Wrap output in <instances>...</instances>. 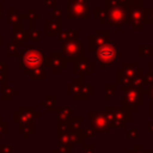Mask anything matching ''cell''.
Returning a JSON list of instances; mask_svg holds the SVG:
<instances>
[{
    "label": "cell",
    "mask_w": 153,
    "mask_h": 153,
    "mask_svg": "<svg viewBox=\"0 0 153 153\" xmlns=\"http://www.w3.org/2000/svg\"><path fill=\"white\" fill-rule=\"evenodd\" d=\"M105 116L112 128H127L133 122V111L124 106H106Z\"/></svg>",
    "instance_id": "7a4b0ae2"
},
{
    "label": "cell",
    "mask_w": 153,
    "mask_h": 153,
    "mask_svg": "<svg viewBox=\"0 0 153 153\" xmlns=\"http://www.w3.org/2000/svg\"><path fill=\"white\" fill-rule=\"evenodd\" d=\"M78 1H87V0H78Z\"/></svg>",
    "instance_id": "680465c9"
},
{
    "label": "cell",
    "mask_w": 153,
    "mask_h": 153,
    "mask_svg": "<svg viewBox=\"0 0 153 153\" xmlns=\"http://www.w3.org/2000/svg\"><path fill=\"white\" fill-rule=\"evenodd\" d=\"M68 137L71 142L75 145H81L84 143V140H85L82 135V130L81 131H68Z\"/></svg>",
    "instance_id": "f1b7e54d"
},
{
    "label": "cell",
    "mask_w": 153,
    "mask_h": 153,
    "mask_svg": "<svg viewBox=\"0 0 153 153\" xmlns=\"http://www.w3.org/2000/svg\"><path fill=\"white\" fill-rule=\"evenodd\" d=\"M27 76L30 79H44L45 78V67H41V68L31 71L27 74Z\"/></svg>",
    "instance_id": "836d02e7"
},
{
    "label": "cell",
    "mask_w": 153,
    "mask_h": 153,
    "mask_svg": "<svg viewBox=\"0 0 153 153\" xmlns=\"http://www.w3.org/2000/svg\"><path fill=\"white\" fill-rule=\"evenodd\" d=\"M127 153H134V152H133V149H128Z\"/></svg>",
    "instance_id": "6f0895ef"
},
{
    "label": "cell",
    "mask_w": 153,
    "mask_h": 153,
    "mask_svg": "<svg viewBox=\"0 0 153 153\" xmlns=\"http://www.w3.org/2000/svg\"><path fill=\"white\" fill-rule=\"evenodd\" d=\"M56 149L60 153H73V143L68 137V133L57 134V146Z\"/></svg>",
    "instance_id": "9a60e30c"
},
{
    "label": "cell",
    "mask_w": 153,
    "mask_h": 153,
    "mask_svg": "<svg viewBox=\"0 0 153 153\" xmlns=\"http://www.w3.org/2000/svg\"><path fill=\"white\" fill-rule=\"evenodd\" d=\"M7 133V123L6 122H4V121H1L0 122V139L4 136V134H6Z\"/></svg>",
    "instance_id": "ee69618b"
},
{
    "label": "cell",
    "mask_w": 153,
    "mask_h": 153,
    "mask_svg": "<svg viewBox=\"0 0 153 153\" xmlns=\"http://www.w3.org/2000/svg\"><path fill=\"white\" fill-rule=\"evenodd\" d=\"M106 23L116 26L117 30H121L124 24H127V7L122 4H117L116 6L108 10Z\"/></svg>",
    "instance_id": "8992f818"
},
{
    "label": "cell",
    "mask_w": 153,
    "mask_h": 153,
    "mask_svg": "<svg viewBox=\"0 0 153 153\" xmlns=\"http://www.w3.org/2000/svg\"><path fill=\"white\" fill-rule=\"evenodd\" d=\"M94 18L98 19V22L100 24H105L106 23V18H108V10L105 8H94Z\"/></svg>",
    "instance_id": "f546056e"
},
{
    "label": "cell",
    "mask_w": 153,
    "mask_h": 153,
    "mask_svg": "<svg viewBox=\"0 0 153 153\" xmlns=\"http://www.w3.org/2000/svg\"><path fill=\"white\" fill-rule=\"evenodd\" d=\"M82 153H94V145H91V143L84 145Z\"/></svg>",
    "instance_id": "7bdbcfd3"
},
{
    "label": "cell",
    "mask_w": 153,
    "mask_h": 153,
    "mask_svg": "<svg viewBox=\"0 0 153 153\" xmlns=\"http://www.w3.org/2000/svg\"><path fill=\"white\" fill-rule=\"evenodd\" d=\"M0 74H7V63L0 62Z\"/></svg>",
    "instance_id": "c3c4849f"
},
{
    "label": "cell",
    "mask_w": 153,
    "mask_h": 153,
    "mask_svg": "<svg viewBox=\"0 0 153 153\" xmlns=\"http://www.w3.org/2000/svg\"><path fill=\"white\" fill-rule=\"evenodd\" d=\"M69 131V126L67 121H57L56 124V134H66Z\"/></svg>",
    "instance_id": "d590c367"
},
{
    "label": "cell",
    "mask_w": 153,
    "mask_h": 153,
    "mask_svg": "<svg viewBox=\"0 0 153 153\" xmlns=\"http://www.w3.org/2000/svg\"><path fill=\"white\" fill-rule=\"evenodd\" d=\"M116 82L117 85H120L123 88H127L129 86H133V79L129 78L128 75H126L121 68H117L116 69Z\"/></svg>",
    "instance_id": "ffe728a7"
},
{
    "label": "cell",
    "mask_w": 153,
    "mask_h": 153,
    "mask_svg": "<svg viewBox=\"0 0 153 153\" xmlns=\"http://www.w3.org/2000/svg\"><path fill=\"white\" fill-rule=\"evenodd\" d=\"M50 153H60V152H59V151H57V149H53V151H51V152H50Z\"/></svg>",
    "instance_id": "11a10c76"
},
{
    "label": "cell",
    "mask_w": 153,
    "mask_h": 153,
    "mask_svg": "<svg viewBox=\"0 0 153 153\" xmlns=\"http://www.w3.org/2000/svg\"><path fill=\"white\" fill-rule=\"evenodd\" d=\"M143 94L145 96H148L151 100H153V85L151 87H148L146 91H143Z\"/></svg>",
    "instance_id": "7dc6e473"
},
{
    "label": "cell",
    "mask_w": 153,
    "mask_h": 153,
    "mask_svg": "<svg viewBox=\"0 0 153 153\" xmlns=\"http://www.w3.org/2000/svg\"><path fill=\"white\" fill-rule=\"evenodd\" d=\"M120 68L122 69V72L126 75H128L129 78H133L137 73V71H139L140 67H139V65L136 62H122V65H121Z\"/></svg>",
    "instance_id": "7402d4cb"
},
{
    "label": "cell",
    "mask_w": 153,
    "mask_h": 153,
    "mask_svg": "<svg viewBox=\"0 0 153 153\" xmlns=\"http://www.w3.org/2000/svg\"><path fill=\"white\" fill-rule=\"evenodd\" d=\"M7 55L10 57H18L20 55L19 47L16 43H13V42H8L7 43Z\"/></svg>",
    "instance_id": "1f68e13d"
},
{
    "label": "cell",
    "mask_w": 153,
    "mask_h": 153,
    "mask_svg": "<svg viewBox=\"0 0 153 153\" xmlns=\"http://www.w3.org/2000/svg\"><path fill=\"white\" fill-rule=\"evenodd\" d=\"M96 61L100 68H108L114 65L121 56V51L117 50L116 42L110 41L96 49Z\"/></svg>",
    "instance_id": "3957f363"
},
{
    "label": "cell",
    "mask_w": 153,
    "mask_h": 153,
    "mask_svg": "<svg viewBox=\"0 0 153 153\" xmlns=\"http://www.w3.org/2000/svg\"><path fill=\"white\" fill-rule=\"evenodd\" d=\"M39 105L45 108V111H55L56 110V96L54 94H48L43 100L39 102Z\"/></svg>",
    "instance_id": "d4e9b609"
},
{
    "label": "cell",
    "mask_w": 153,
    "mask_h": 153,
    "mask_svg": "<svg viewBox=\"0 0 153 153\" xmlns=\"http://www.w3.org/2000/svg\"><path fill=\"white\" fill-rule=\"evenodd\" d=\"M93 94H94V85L93 84H84L81 90L79 91V93L72 98H73V100H76V102H79V100L86 102Z\"/></svg>",
    "instance_id": "2e32d148"
},
{
    "label": "cell",
    "mask_w": 153,
    "mask_h": 153,
    "mask_svg": "<svg viewBox=\"0 0 153 153\" xmlns=\"http://www.w3.org/2000/svg\"><path fill=\"white\" fill-rule=\"evenodd\" d=\"M82 85H84V74H78V76L74 78V79L72 80V82L68 85V87H67V93H68L69 96H72V97L76 96V94L79 93V91L81 90Z\"/></svg>",
    "instance_id": "e0dca14e"
},
{
    "label": "cell",
    "mask_w": 153,
    "mask_h": 153,
    "mask_svg": "<svg viewBox=\"0 0 153 153\" xmlns=\"http://www.w3.org/2000/svg\"><path fill=\"white\" fill-rule=\"evenodd\" d=\"M116 92V85L115 84H108L105 85V99L110 100L112 98V96Z\"/></svg>",
    "instance_id": "8d00e7d4"
},
{
    "label": "cell",
    "mask_w": 153,
    "mask_h": 153,
    "mask_svg": "<svg viewBox=\"0 0 153 153\" xmlns=\"http://www.w3.org/2000/svg\"><path fill=\"white\" fill-rule=\"evenodd\" d=\"M148 130L153 134V122H149V123H148Z\"/></svg>",
    "instance_id": "f5cc1de1"
},
{
    "label": "cell",
    "mask_w": 153,
    "mask_h": 153,
    "mask_svg": "<svg viewBox=\"0 0 153 153\" xmlns=\"http://www.w3.org/2000/svg\"><path fill=\"white\" fill-rule=\"evenodd\" d=\"M1 121H2V118H1V117H0V122H1Z\"/></svg>",
    "instance_id": "91938a15"
},
{
    "label": "cell",
    "mask_w": 153,
    "mask_h": 153,
    "mask_svg": "<svg viewBox=\"0 0 153 153\" xmlns=\"http://www.w3.org/2000/svg\"><path fill=\"white\" fill-rule=\"evenodd\" d=\"M18 131L25 139H27L35 131V124H18Z\"/></svg>",
    "instance_id": "83f0119b"
},
{
    "label": "cell",
    "mask_w": 153,
    "mask_h": 153,
    "mask_svg": "<svg viewBox=\"0 0 153 153\" xmlns=\"http://www.w3.org/2000/svg\"><path fill=\"white\" fill-rule=\"evenodd\" d=\"M152 153H153V149H152Z\"/></svg>",
    "instance_id": "94428289"
},
{
    "label": "cell",
    "mask_w": 153,
    "mask_h": 153,
    "mask_svg": "<svg viewBox=\"0 0 153 153\" xmlns=\"http://www.w3.org/2000/svg\"><path fill=\"white\" fill-rule=\"evenodd\" d=\"M137 55L141 57H153V47L152 45H142L137 48Z\"/></svg>",
    "instance_id": "4dcf8cb0"
},
{
    "label": "cell",
    "mask_w": 153,
    "mask_h": 153,
    "mask_svg": "<svg viewBox=\"0 0 153 153\" xmlns=\"http://www.w3.org/2000/svg\"><path fill=\"white\" fill-rule=\"evenodd\" d=\"M117 4H120V2H118V0H105V6H106V10H109V8L114 7V6H116Z\"/></svg>",
    "instance_id": "bcb514c9"
},
{
    "label": "cell",
    "mask_w": 153,
    "mask_h": 153,
    "mask_svg": "<svg viewBox=\"0 0 153 153\" xmlns=\"http://www.w3.org/2000/svg\"><path fill=\"white\" fill-rule=\"evenodd\" d=\"M68 126H69V131H81L82 130V123H84V118L82 117H71L68 121Z\"/></svg>",
    "instance_id": "484cf974"
},
{
    "label": "cell",
    "mask_w": 153,
    "mask_h": 153,
    "mask_svg": "<svg viewBox=\"0 0 153 153\" xmlns=\"http://www.w3.org/2000/svg\"><path fill=\"white\" fill-rule=\"evenodd\" d=\"M72 71L74 74H92L94 73V62L86 56H80L72 62Z\"/></svg>",
    "instance_id": "4fadbf2b"
},
{
    "label": "cell",
    "mask_w": 153,
    "mask_h": 153,
    "mask_svg": "<svg viewBox=\"0 0 153 153\" xmlns=\"http://www.w3.org/2000/svg\"><path fill=\"white\" fill-rule=\"evenodd\" d=\"M67 7L68 19H87L90 16V7L87 1L67 0Z\"/></svg>",
    "instance_id": "52a82bcc"
},
{
    "label": "cell",
    "mask_w": 153,
    "mask_h": 153,
    "mask_svg": "<svg viewBox=\"0 0 153 153\" xmlns=\"http://www.w3.org/2000/svg\"><path fill=\"white\" fill-rule=\"evenodd\" d=\"M137 136H139V130H137V128H131V129H129V130L127 131V137L130 139V140H134V139H136Z\"/></svg>",
    "instance_id": "60d3db41"
},
{
    "label": "cell",
    "mask_w": 153,
    "mask_h": 153,
    "mask_svg": "<svg viewBox=\"0 0 153 153\" xmlns=\"http://www.w3.org/2000/svg\"><path fill=\"white\" fill-rule=\"evenodd\" d=\"M0 153H13V146L10 143H0Z\"/></svg>",
    "instance_id": "ab89813d"
},
{
    "label": "cell",
    "mask_w": 153,
    "mask_h": 153,
    "mask_svg": "<svg viewBox=\"0 0 153 153\" xmlns=\"http://www.w3.org/2000/svg\"><path fill=\"white\" fill-rule=\"evenodd\" d=\"M82 135H84V139H91V137H94L96 131L91 127L82 128Z\"/></svg>",
    "instance_id": "74e56055"
},
{
    "label": "cell",
    "mask_w": 153,
    "mask_h": 153,
    "mask_svg": "<svg viewBox=\"0 0 153 153\" xmlns=\"http://www.w3.org/2000/svg\"><path fill=\"white\" fill-rule=\"evenodd\" d=\"M61 30H62L61 22L54 20V19H45V35L47 36L59 35Z\"/></svg>",
    "instance_id": "d6986e66"
},
{
    "label": "cell",
    "mask_w": 153,
    "mask_h": 153,
    "mask_svg": "<svg viewBox=\"0 0 153 153\" xmlns=\"http://www.w3.org/2000/svg\"><path fill=\"white\" fill-rule=\"evenodd\" d=\"M44 51H42L39 47L35 45H27L18 56V67L22 68L26 75L33 69L44 67Z\"/></svg>",
    "instance_id": "6da1fadb"
},
{
    "label": "cell",
    "mask_w": 153,
    "mask_h": 153,
    "mask_svg": "<svg viewBox=\"0 0 153 153\" xmlns=\"http://www.w3.org/2000/svg\"><path fill=\"white\" fill-rule=\"evenodd\" d=\"M26 18L29 20V30H32V29H35V20L36 19H39L41 18V14L37 13L33 7H31V8H29V11L26 13Z\"/></svg>",
    "instance_id": "4316f807"
},
{
    "label": "cell",
    "mask_w": 153,
    "mask_h": 153,
    "mask_svg": "<svg viewBox=\"0 0 153 153\" xmlns=\"http://www.w3.org/2000/svg\"><path fill=\"white\" fill-rule=\"evenodd\" d=\"M56 0H44V5H45V7H48V8H55L56 7Z\"/></svg>",
    "instance_id": "f6af8a7d"
},
{
    "label": "cell",
    "mask_w": 153,
    "mask_h": 153,
    "mask_svg": "<svg viewBox=\"0 0 153 153\" xmlns=\"http://www.w3.org/2000/svg\"><path fill=\"white\" fill-rule=\"evenodd\" d=\"M51 16H53V19L54 20H59L61 22V18H62V11L59 8V7H55L51 10Z\"/></svg>",
    "instance_id": "f35d334b"
},
{
    "label": "cell",
    "mask_w": 153,
    "mask_h": 153,
    "mask_svg": "<svg viewBox=\"0 0 153 153\" xmlns=\"http://www.w3.org/2000/svg\"><path fill=\"white\" fill-rule=\"evenodd\" d=\"M148 73H151L153 75V62H149L148 63Z\"/></svg>",
    "instance_id": "816d5d0a"
},
{
    "label": "cell",
    "mask_w": 153,
    "mask_h": 153,
    "mask_svg": "<svg viewBox=\"0 0 153 153\" xmlns=\"http://www.w3.org/2000/svg\"><path fill=\"white\" fill-rule=\"evenodd\" d=\"M2 17V5L0 4V18Z\"/></svg>",
    "instance_id": "db71d44e"
},
{
    "label": "cell",
    "mask_w": 153,
    "mask_h": 153,
    "mask_svg": "<svg viewBox=\"0 0 153 153\" xmlns=\"http://www.w3.org/2000/svg\"><path fill=\"white\" fill-rule=\"evenodd\" d=\"M143 92L141 87L137 86H129L123 88V100L122 106L134 111H137L141 105H143Z\"/></svg>",
    "instance_id": "277c9868"
},
{
    "label": "cell",
    "mask_w": 153,
    "mask_h": 153,
    "mask_svg": "<svg viewBox=\"0 0 153 153\" xmlns=\"http://www.w3.org/2000/svg\"><path fill=\"white\" fill-rule=\"evenodd\" d=\"M1 44H2V36L0 35V45H1Z\"/></svg>",
    "instance_id": "9f6ffc18"
},
{
    "label": "cell",
    "mask_w": 153,
    "mask_h": 153,
    "mask_svg": "<svg viewBox=\"0 0 153 153\" xmlns=\"http://www.w3.org/2000/svg\"><path fill=\"white\" fill-rule=\"evenodd\" d=\"M143 75H145V73H143V68L140 67L139 71H137V73L131 78V79H133V86L141 87L142 84H143Z\"/></svg>",
    "instance_id": "e575fe53"
},
{
    "label": "cell",
    "mask_w": 153,
    "mask_h": 153,
    "mask_svg": "<svg viewBox=\"0 0 153 153\" xmlns=\"http://www.w3.org/2000/svg\"><path fill=\"white\" fill-rule=\"evenodd\" d=\"M55 111L57 121H68L73 115V110L71 106H57Z\"/></svg>",
    "instance_id": "603a6c76"
},
{
    "label": "cell",
    "mask_w": 153,
    "mask_h": 153,
    "mask_svg": "<svg viewBox=\"0 0 153 153\" xmlns=\"http://www.w3.org/2000/svg\"><path fill=\"white\" fill-rule=\"evenodd\" d=\"M143 0H131L127 8V24L134 30H143Z\"/></svg>",
    "instance_id": "5b68a950"
},
{
    "label": "cell",
    "mask_w": 153,
    "mask_h": 153,
    "mask_svg": "<svg viewBox=\"0 0 153 153\" xmlns=\"http://www.w3.org/2000/svg\"><path fill=\"white\" fill-rule=\"evenodd\" d=\"M148 115L153 117V100L149 99V105H148Z\"/></svg>",
    "instance_id": "681fc988"
},
{
    "label": "cell",
    "mask_w": 153,
    "mask_h": 153,
    "mask_svg": "<svg viewBox=\"0 0 153 153\" xmlns=\"http://www.w3.org/2000/svg\"><path fill=\"white\" fill-rule=\"evenodd\" d=\"M143 13V25H153V7L142 10Z\"/></svg>",
    "instance_id": "d6a6232c"
},
{
    "label": "cell",
    "mask_w": 153,
    "mask_h": 153,
    "mask_svg": "<svg viewBox=\"0 0 153 153\" xmlns=\"http://www.w3.org/2000/svg\"><path fill=\"white\" fill-rule=\"evenodd\" d=\"M68 63L67 57L61 51H51L50 55L45 57L44 67H48L54 74H60L62 73V69L68 66Z\"/></svg>",
    "instance_id": "ba28073f"
},
{
    "label": "cell",
    "mask_w": 153,
    "mask_h": 153,
    "mask_svg": "<svg viewBox=\"0 0 153 153\" xmlns=\"http://www.w3.org/2000/svg\"><path fill=\"white\" fill-rule=\"evenodd\" d=\"M130 1H131V0H118V2L122 4V5H124L127 8H128V6L130 5Z\"/></svg>",
    "instance_id": "f907efd6"
},
{
    "label": "cell",
    "mask_w": 153,
    "mask_h": 153,
    "mask_svg": "<svg viewBox=\"0 0 153 153\" xmlns=\"http://www.w3.org/2000/svg\"><path fill=\"white\" fill-rule=\"evenodd\" d=\"M1 92H2V100H7V102L12 100L14 96H18L19 94V91L16 90V88H13L8 84H4L1 86Z\"/></svg>",
    "instance_id": "cb8c5ba5"
},
{
    "label": "cell",
    "mask_w": 153,
    "mask_h": 153,
    "mask_svg": "<svg viewBox=\"0 0 153 153\" xmlns=\"http://www.w3.org/2000/svg\"><path fill=\"white\" fill-rule=\"evenodd\" d=\"M57 38L61 43L63 42H69V41H75L79 38V31L78 30H61L57 35Z\"/></svg>",
    "instance_id": "44dd1931"
},
{
    "label": "cell",
    "mask_w": 153,
    "mask_h": 153,
    "mask_svg": "<svg viewBox=\"0 0 153 153\" xmlns=\"http://www.w3.org/2000/svg\"><path fill=\"white\" fill-rule=\"evenodd\" d=\"M111 41L110 30H96L93 35L88 37V50L96 51V49Z\"/></svg>",
    "instance_id": "7c38bea8"
},
{
    "label": "cell",
    "mask_w": 153,
    "mask_h": 153,
    "mask_svg": "<svg viewBox=\"0 0 153 153\" xmlns=\"http://www.w3.org/2000/svg\"><path fill=\"white\" fill-rule=\"evenodd\" d=\"M90 124L91 128L96 133H110L111 131V124L109 120L106 118L105 114L102 111H91L88 114Z\"/></svg>",
    "instance_id": "9c48e42d"
},
{
    "label": "cell",
    "mask_w": 153,
    "mask_h": 153,
    "mask_svg": "<svg viewBox=\"0 0 153 153\" xmlns=\"http://www.w3.org/2000/svg\"><path fill=\"white\" fill-rule=\"evenodd\" d=\"M12 31H13V43H16L19 48L23 47L24 43L30 39V32L29 30H24L23 23L13 25Z\"/></svg>",
    "instance_id": "5bb4252c"
},
{
    "label": "cell",
    "mask_w": 153,
    "mask_h": 153,
    "mask_svg": "<svg viewBox=\"0 0 153 153\" xmlns=\"http://www.w3.org/2000/svg\"><path fill=\"white\" fill-rule=\"evenodd\" d=\"M41 114L35 110L33 106H19L17 111L13 112V122L18 124H35V117H38Z\"/></svg>",
    "instance_id": "30bf717a"
},
{
    "label": "cell",
    "mask_w": 153,
    "mask_h": 153,
    "mask_svg": "<svg viewBox=\"0 0 153 153\" xmlns=\"http://www.w3.org/2000/svg\"><path fill=\"white\" fill-rule=\"evenodd\" d=\"M29 32H30V39H32V41H39V38H41V32H39L38 30L32 29V30H29Z\"/></svg>",
    "instance_id": "b9f144b4"
},
{
    "label": "cell",
    "mask_w": 153,
    "mask_h": 153,
    "mask_svg": "<svg viewBox=\"0 0 153 153\" xmlns=\"http://www.w3.org/2000/svg\"><path fill=\"white\" fill-rule=\"evenodd\" d=\"M26 18V13L24 14H20L18 8H13V7H10L7 10V24L10 25H16V24H19V23H23V19Z\"/></svg>",
    "instance_id": "ac0fdd59"
},
{
    "label": "cell",
    "mask_w": 153,
    "mask_h": 153,
    "mask_svg": "<svg viewBox=\"0 0 153 153\" xmlns=\"http://www.w3.org/2000/svg\"><path fill=\"white\" fill-rule=\"evenodd\" d=\"M61 53L67 57L68 62H73L78 57L82 56L84 53V47L82 42L78 38L75 41H69V42H63L62 43V49Z\"/></svg>",
    "instance_id": "8fae6325"
}]
</instances>
